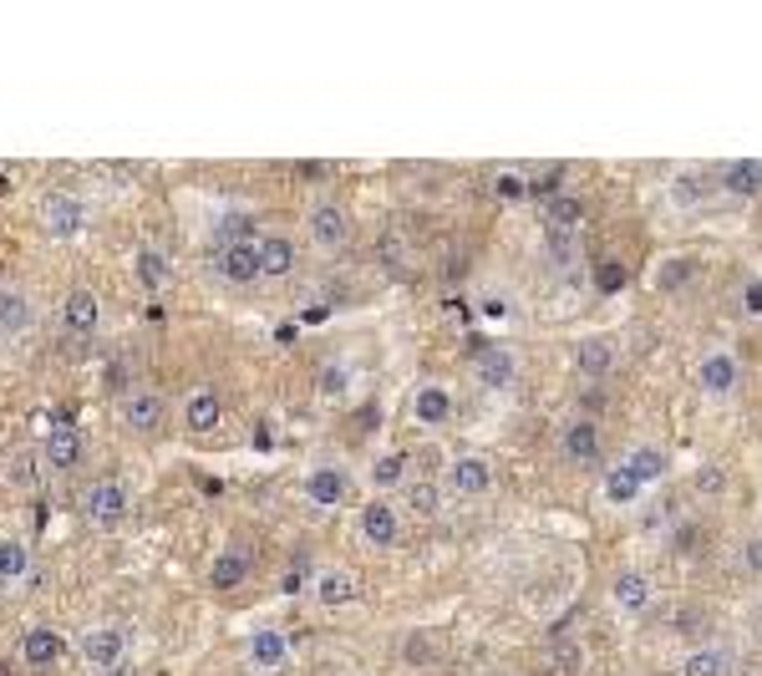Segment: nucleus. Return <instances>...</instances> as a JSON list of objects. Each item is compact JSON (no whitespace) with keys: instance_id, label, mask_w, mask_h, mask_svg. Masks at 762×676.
<instances>
[{"instance_id":"nucleus-1","label":"nucleus","mask_w":762,"mask_h":676,"mask_svg":"<svg viewBox=\"0 0 762 676\" xmlns=\"http://www.w3.org/2000/svg\"><path fill=\"white\" fill-rule=\"evenodd\" d=\"M128 504H132L128 483L97 478V483H87V494H82V519L92 524L97 534H112V529H122V519H128Z\"/></svg>"},{"instance_id":"nucleus-2","label":"nucleus","mask_w":762,"mask_h":676,"mask_svg":"<svg viewBox=\"0 0 762 676\" xmlns=\"http://www.w3.org/2000/svg\"><path fill=\"white\" fill-rule=\"evenodd\" d=\"M77 656H82V666L92 676L122 672L128 666V636H122V626H87L77 636Z\"/></svg>"},{"instance_id":"nucleus-3","label":"nucleus","mask_w":762,"mask_h":676,"mask_svg":"<svg viewBox=\"0 0 762 676\" xmlns=\"http://www.w3.org/2000/svg\"><path fill=\"white\" fill-rule=\"evenodd\" d=\"M118 417H122V427H128V433L158 437V433H163V423H168V397L158 392V386H132V392H122Z\"/></svg>"},{"instance_id":"nucleus-4","label":"nucleus","mask_w":762,"mask_h":676,"mask_svg":"<svg viewBox=\"0 0 762 676\" xmlns=\"http://www.w3.org/2000/svg\"><path fill=\"white\" fill-rule=\"evenodd\" d=\"M351 488H357V478H351L341 463H315V468L300 478V498H305L310 508H341V504H351Z\"/></svg>"},{"instance_id":"nucleus-5","label":"nucleus","mask_w":762,"mask_h":676,"mask_svg":"<svg viewBox=\"0 0 762 676\" xmlns=\"http://www.w3.org/2000/svg\"><path fill=\"white\" fill-rule=\"evenodd\" d=\"M357 534L367 549H397V539H402V514H397L392 498H367L357 514Z\"/></svg>"},{"instance_id":"nucleus-6","label":"nucleus","mask_w":762,"mask_h":676,"mask_svg":"<svg viewBox=\"0 0 762 676\" xmlns=\"http://www.w3.org/2000/svg\"><path fill=\"white\" fill-rule=\"evenodd\" d=\"M305 234L321 254H335L351 244V214H345L341 204H331V199H321V204H310V214H305Z\"/></svg>"},{"instance_id":"nucleus-7","label":"nucleus","mask_w":762,"mask_h":676,"mask_svg":"<svg viewBox=\"0 0 762 676\" xmlns=\"http://www.w3.org/2000/svg\"><path fill=\"white\" fill-rule=\"evenodd\" d=\"M41 230L61 244L77 240V234L87 230V204L77 193H47V199H41Z\"/></svg>"},{"instance_id":"nucleus-8","label":"nucleus","mask_w":762,"mask_h":676,"mask_svg":"<svg viewBox=\"0 0 762 676\" xmlns=\"http://www.w3.org/2000/svg\"><path fill=\"white\" fill-rule=\"evenodd\" d=\"M214 270H219V280L224 285H260V250H254V240H224L219 244V254H214Z\"/></svg>"},{"instance_id":"nucleus-9","label":"nucleus","mask_w":762,"mask_h":676,"mask_svg":"<svg viewBox=\"0 0 762 676\" xmlns=\"http://www.w3.org/2000/svg\"><path fill=\"white\" fill-rule=\"evenodd\" d=\"M738 376H742V366H738V356H732L726 346L706 351L702 362H696V386H702L712 402L732 397V392H738Z\"/></svg>"},{"instance_id":"nucleus-10","label":"nucleus","mask_w":762,"mask_h":676,"mask_svg":"<svg viewBox=\"0 0 762 676\" xmlns=\"http://www.w3.org/2000/svg\"><path fill=\"white\" fill-rule=\"evenodd\" d=\"M87 447H82V433L77 427H51L47 443H41V463H47L51 478H72L77 468H82Z\"/></svg>"},{"instance_id":"nucleus-11","label":"nucleus","mask_w":762,"mask_h":676,"mask_svg":"<svg viewBox=\"0 0 762 676\" xmlns=\"http://www.w3.org/2000/svg\"><path fill=\"white\" fill-rule=\"evenodd\" d=\"M285 662H290L285 630L264 626V630H250V636H244V666H250V672H280Z\"/></svg>"},{"instance_id":"nucleus-12","label":"nucleus","mask_w":762,"mask_h":676,"mask_svg":"<svg viewBox=\"0 0 762 676\" xmlns=\"http://www.w3.org/2000/svg\"><path fill=\"white\" fill-rule=\"evenodd\" d=\"M37 326V301L21 285H0V341H21Z\"/></svg>"},{"instance_id":"nucleus-13","label":"nucleus","mask_w":762,"mask_h":676,"mask_svg":"<svg viewBox=\"0 0 762 676\" xmlns=\"http://www.w3.org/2000/svg\"><path fill=\"white\" fill-rule=\"evenodd\" d=\"M448 488H453L458 498H483L493 488V463L483 458V453H463V458H453V468H448Z\"/></svg>"},{"instance_id":"nucleus-14","label":"nucleus","mask_w":762,"mask_h":676,"mask_svg":"<svg viewBox=\"0 0 762 676\" xmlns=\"http://www.w3.org/2000/svg\"><path fill=\"white\" fill-rule=\"evenodd\" d=\"M610 601H615V611H625V616L651 611V601H655L651 575H645V569H615V579H610Z\"/></svg>"},{"instance_id":"nucleus-15","label":"nucleus","mask_w":762,"mask_h":676,"mask_svg":"<svg viewBox=\"0 0 762 676\" xmlns=\"http://www.w3.org/2000/svg\"><path fill=\"white\" fill-rule=\"evenodd\" d=\"M412 423L418 427H448L453 423V392L442 382H422L412 392Z\"/></svg>"},{"instance_id":"nucleus-16","label":"nucleus","mask_w":762,"mask_h":676,"mask_svg":"<svg viewBox=\"0 0 762 676\" xmlns=\"http://www.w3.org/2000/svg\"><path fill=\"white\" fill-rule=\"evenodd\" d=\"M254 250H260V275L264 280L295 275V265H300L295 240H285V234H254Z\"/></svg>"},{"instance_id":"nucleus-17","label":"nucleus","mask_w":762,"mask_h":676,"mask_svg":"<svg viewBox=\"0 0 762 676\" xmlns=\"http://www.w3.org/2000/svg\"><path fill=\"white\" fill-rule=\"evenodd\" d=\"M357 601H361V585L351 569L325 565L321 575H315V605H321V611H341V605H357Z\"/></svg>"},{"instance_id":"nucleus-18","label":"nucleus","mask_w":762,"mask_h":676,"mask_svg":"<svg viewBox=\"0 0 762 676\" xmlns=\"http://www.w3.org/2000/svg\"><path fill=\"white\" fill-rule=\"evenodd\" d=\"M407 478H412V458H407V447H387V453H377L367 468V483L377 488L381 498H387V488H407Z\"/></svg>"},{"instance_id":"nucleus-19","label":"nucleus","mask_w":762,"mask_h":676,"mask_svg":"<svg viewBox=\"0 0 762 676\" xmlns=\"http://www.w3.org/2000/svg\"><path fill=\"white\" fill-rule=\"evenodd\" d=\"M219 423H224V402H219V392L199 386V392H189V397H183V427H189L193 437L214 433Z\"/></svg>"},{"instance_id":"nucleus-20","label":"nucleus","mask_w":762,"mask_h":676,"mask_svg":"<svg viewBox=\"0 0 762 676\" xmlns=\"http://www.w3.org/2000/svg\"><path fill=\"white\" fill-rule=\"evenodd\" d=\"M250 565L254 559L244 544H224L214 555V565H209V585H214V591H239V585L250 579Z\"/></svg>"},{"instance_id":"nucleus-21","label":"nucleus","mask_w":762,"mask_h":676,"mask_svg":"<svg viewBox=\"0 0 762 676\" xmlns=\"http://www.w3.org/2000/svg\"><path fill=\"white\" fill-rule=\"evenodd\" d=\"M61 326L72 331V336H92L102 326V305H97L92 290H67V301H61Z\"/></svg>"},{"instance_id":"nucleus-22","label":"nucleus","mask_w":762,"mask_h":676,"mask_svg":"<svg viewBox=\"0 0 762 676\" xmlns=\"http://www.w3.org/2000/svg\"><path fill=\"white\" fill-rule=\"evenodd\" d=\"M560 453L570 463H595L600 458V423L595 417H574L560 433Z\"/></svg>"},{"instance_id":"nucleus-23","label":"nucleus","mask_w":762,"mask_h":676,"mask_svg":"<svg viewBox=\"0 0 762 676\" xmlns=\"http://www.w3.org/2000/svg\"><path fill=\"white\" fill-rule=\"evenodd\" d=\"M478 382L489 386V392H509L513 382H519V366H513V351H503V346H483L478 351Z\"/></svg>"},{"instance_id":"nucleus-24","label":"nucleus","mask_w":762,"mask_h":676,"mask_svg":"<svg viewBox=\"0 0 762 676\" xmlns=\"http://www.w3.org/2000/svg\"><path fill=\"white\" fill-rule=\"evenodd\" d=\"M41 478H47V463H41V447H16L6 458V483L16 494H37Z\"/></svg>"},{"instance_id":"nucleus-25","label":"nucleus","mask_w":762,"mask_h":676,"mask_svg":"<svg viewBox=\"0 0 762 676\" xmlns=\"http://www.w3.org/2000/svg\"><path fill=\"white\" fill-rule=\"evenodd\" d=\"M31 579V549L16 534H0V591H21Z\"/></svg>"},{"instance_id":"nucleus-26","label":"nucleus","mask_w":762,"mask_h":676,"mask_svg":"<svg viewBox=\"0 0 762 676\" xmlns=\"http://www.w3.org/2000/svg\"><path fill=\"white\" fill-rule=\"evenodd\" d=\"M600 498H605L610 508H635L645 498V483L635 478L625 463H615V468L605 473V483H600Z\"/></svg>"},{"instance_id":"nucleus-27","label":"nucleus","mask_w":762,"mask_h":676,"mask_svg":"<svg viewBox=\"0 0 762 676\" xmlns=\"http://www.w3.org/2000/svg\"><path fill=\"white\" fill-rule=\"evenodd\" d=\"M132 275H138V285H143L148 295H158V290H168V280H173V265H168L163 250L143 244V250L132 254Z\"/></svg>"},{"instance_id":"nucleus-28","label":"nucleus","mask_w":762,"mask_h":676,"mask_svg":"<svg viewBox=\"0 0 762 676\" xmlns=\"http://www.w3.org/2000/svg\"><path fill=\"white\" fill-rule=\"evenodd\" d=\"M625 468L635 473V478L651 488V483H661L671 473V458H666V447H655V443H641V447H631L625 453Z\"/></svg>"},{"instance_id":"nucleus-29","label":"nucleus","mask_w":762,"mask_h":676,"mask_svg":"<svg viewBox=\"0 0 762 676\" xmlns=\"http://www.w3.org/2000/svg\"><path fill=\"white\" fill-rule=\"evenodd\" d=\"M61 652H67V640H61L57 630H47V626H31L26 630V640H21L26 666H51V662H61Z\"/></svg>"},{"instance_id":"nucleus-30","label":"nucleus","mask_w":762,"mask_h":676,"mask_svg":"<svg viewBox=\"0 0 762 676\" xmlns=\"http://www.w3.org/2000/svg\"><path fill=\"white\" fill-rule=\"evenodd\" d=\"M402 504L418 514V519H432V514H442V488L432 478H407L402 488Z\"/></svg>"},{"instance_id":"nucleus-31","label":"nucleus","mask_w":762,"mask_h":676,"mask_svg":"<svg viewBox=\"0 0 762 676\" xmlns=\"http://www.w3.org/2000/svg\"><path fill=\"white\" fill-rule=\"evenodd\" d=\"M610 362H615V351H610V341H600V336L580 341V351H574V366H580V376H590V382H600V376L610 372Z\"/></svg>"},{"instance_id":"nucleus-32","label":"nucleus","mask_w":762,"mask_h":676,"mask_svg":"<svg viewBox=\"0 0 762 676\" xmlns=\"http://www.w3.org/2000/svg\"><path fill=\"white\" fill-rule=\"evenodd\" d=\"M726 652L722 646H696V652L681 662V676H726Z\"/></svg>"},{"instance_id":"nucleus-33","label":"nucleus","mask_w":762,"mask_h":676,"mask_svg":"<svg viewBox=\"0 0 762 676\" xmlns=\"http://www.w3.org/2000/svg\"><path fill=\"white\" fill-rule=\"evenodd\" d=\"M722 189L726 193H742V199H748V193H758L762 189V163H752V158L732 163V169L722 173Z\"/></svg>"},{"instance_id":"nucleus-34","label":"nucleus","mask_w":762,"mask_h":676,"mask_svg":"<svg viewBox=\"0 0 762 676\" xmlns=\"http://www.w3.org/2000/svg\"><path fill=\"white\" fill-rule=\"evenodd\" d=\"M580 199H564V193H554L549 199V219H554V230H570V224H580Z\"/></svg>"},{"instance_id":"nucleus-35","label":"nucleus","mask_w":762,"mask_h":676,"mask_svg":"<svg viewBox=\"0 0 762 676\" xmlns=\"http://www.w3.org/2000/svg\"><path fill=\"white\" fill-rule=\"evenodd\" d=\"M625 280H631V270L620 265V260H605V265L595 270V285H600V295H615V290H625Z\"/></svg>"},{"instance_id":"nucleus-36","label":"nucleus","mask_w":762,"mask_h":676,"mask_svg":"<svg viewBox=\"0 0 762 676\" xmlns=\"http://www.w3.org/2000/svg\"><path fill=\"white\" fill-rule=\"evenodd\" d=\"M549 265H574V234L549 230Z\"/></svg>"},{"instance_id":"nucleus-37","label":"nucleus","mask_w":762,"mask_h":676,"mask_svg":"<svg viewBox=\"0 0 762 676\" xmlns=\"http://www.w3.org/2000/svg\"><path fill=\"white\" fill-rule=\"evenodd\" d=\"M681 280H691V260H666L655 270V290H676Z\"/></svg>"},{"instance_id":"nucleus-38","label":"nucleus","mask_w":762,"mask_h":676,"mask_svg":"<svg viewBox=\"0 0 762 676\" xmlns=\"http://www.w3.org/2000/svg\"><path fill=\"white\" fill-rule=\"evenodd\" d=\"M742 569H748V575H758V579H762V529H758V534H748V539H742Z\"/></svg>"},{"instance_id":"nucleus-39","label":"nucleus","mask_w":762,"mask_h":676,"mask_svg":"<svg viewBox=\"0 0 762 676\" xmlns=\"http://www.w3.org/2000/svg\"><path fill=\"white\" fill-rule=\"evenodd\" d=\"M696 193H702V183H696V173H681V179L671 183V199H676L681 209H691V204H696Z\"/></svg>"},{"instance_id":"nucleus-40","label":"nucleus","mask_w":762,"mask_h":676,"mask_svg":"<svg viewBox=\"0 0 762 676\" xmlns=\"http://www.w3.org/2000/svg\"><path fill=\"white\" fill-rule=\"evenodd\" d=\"M315 386H321L325 397H335V392H345V366H341V362H325V372L315 376Z\"/></svg>"},{"instance_id":"nucleus-41","label":"nucleus","mask_w":762,"mask_h":676,"mask_svg":"<svg viewBox=\"0 0 762 676\" xmlns=\"http://www.w3.org/2000/svg\"><path fill=\"white\" fill-rule=\"evenodd\" d=\"M493 189H499V199H509V204H513V199H524V193H529V183L513 179V173H499V183H493Z\"/></svg>"},{"instance_id":"nucleus-42","label":"nucleus","mask_w":762,"mask_h":676,"mask_svg":"<svg viewBox=\"0 0 762 676\" xmlns=\"http://www.w3.org/2000/svg\"><path fill=\"white\" fill-rule=\"evenodd\" d=\"M696 488H702V494H722V488H726V473L722 468H702V473H696Z\"/></svg>"},{"instance_id":"nucleus-43","label":"nucleus","mask_w":762,"mask_h":676,"mask_svg":"<svg viewBox=\"0 0 762 676\" xmlns=\"http://www.w3.org/2000/svg\"><path fill=\"white\" fill-rule=\"evenodd\" d=\"M748 311H752V315H762V285H758V280L748 285Z\"/></svg>"},{"instance_id":"nucleus-44","label":"nucleus","mask_w":762,"mask_h":676,"mask_svg":"<svg viewBox=\"0 0 762 676\" xmlns=\"http://www.w3.org/2000/svg\"><path fill=\"white\" fill-rule=\"evenodd\" d=\"M102 676H128V666H122V672H102Z\"/></svg>"},{"instance_id":"nucleus-45","label":"nucleus","mask_w":762,"mask_h":676,"mask_svg":"<svg viewBox=\"0 0 762 676\" xmlns=\"http://www.w3.org/2000/svg\"><path fill=\"white\" fill-rule=\"evenodd\" d=\"M758 630H762V605H758Z\"/></svg>"}]
</instances>
